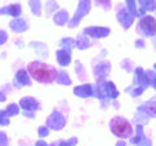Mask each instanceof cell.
Wrapping results in <instances>:
<instances>
[{"label":"cell","mask_w":156,"mask_h":146,"mask_svg":"<svg viewBox=\"0 0 156 146\" xmlns=\"http://www.w3.org/2000/svg\"><path fill=\"white\" fill-rule=\"evenodd\" d=\"M57 57H58V61H60L61 65H68V64H69V61H70L69 53H66V52H64V51L57 52Z\"/></svg>","instance_id":"cell-9"},{"label":"cell","mask_w":156,"mask_h":146,"mask_svg":"<svg viewBox=\"0 0 156 146\" xmlns=\"http://www.w3.org/2000/svg\"><path fill=\"white\" fill-rule=\"evenodd\" d=\"M109 33L108 29H104V27H90V29H86V34H89L91 37H105L107 34Z\"/></svg>","instance_id":"cell-4"},{"label":"cell","mask_w":156,"mask_h":146,"mask_svg":"<svg viewBox=\"0 0 156 146\" xmlns=\"http://www.w3.org/2000/svg\"><path fill=\"white\" fill-rule=\"evenodd\" d=\"M119 18H120V21L122 22L124 27H129L131 24H133V17H131L130 13H128L126 11H121L119 13Z\"/></svg>","instance_id":"cell-5"},{"label":"cell","mask_w":156,"mask_h":146,"mask_svg":"<svg viewBox=\"0 0 156 146\" xmlns=\"http://www.w3.org/2000/svg\"><path fill=\"white\" fill-rule=\"evenodd\" d=\"M37 146H47V145H46L44 142H39V144H38Z\"/></svg>","instance_id":"cell-11"},{"label":"cell","mask_w":156,"mask_h":146,"mask_svg":"<svg viewBox=\"0 0 156 146\" xmlns=\"http://www.w3.org/2000/svg\"><path fill=\"white\" fill-rule=\"evenodd\" d=\"M142 110H144L147 114L152 115L154 118H156V100L154 99V100L148 102V103H146V104L143 106V108H142Z\"/></svg>","instance_id":"cell-8"},{"label":"cell","mask_w":156,"mask_h":146,"mask_svg":"<svg viewBox=\"0 0 156 146\" xmlns=\"http://www.w3.org/2000/svg\"><path fill=\"white\" fill-rule=\"evenodd\" d=\"M76 142H77V141H76V140H72V141H70V142H62V144H61L60 146H73V145H74Z\"/></svg>","instance_id":"cell-10"},{"label":"cell","mask_w":156,"mask_h":146,"mask_svg":"<svg viewBox=\"0 0 156 146\" xmlns=\"http://www.w3.org/2000/svg\"><path fill=\"white\" fill-rule=\"evenodd\" d=\"M109 126H111L112 133L120 138H128L133 133V128H131L130 121H128L124 118H120V116H116V118L112 119Z\"/></svg>","instance_id":"cell-2"},{"label":"cell","mask_w":156,"mask_h":146,"mask_svg":"<svg viewBox=\"0 0 156 146\" xmlns=\"http://www.w3.org/2000/svg\"><path fill=\"white\" fill-rule=\"evenodd\" d=\"M117 146H126L125 144H122V142H120V144H117Z\"/></svg>","instance_id":"cell-12"},{"label":"cell","mask_w":156,"mask_h":146,"mask_svg":"<svg viewBox=\"0 0 156 146\" xmlns=\"http://www.w3.org/2000/svg\"><path fill=\"white\" fill-rule=\"evenodd\" d=\"M74 93L80 97H90L92 94V87H91V85H83V86L76 87Z\"/></svg>","instance_id":"cell-6"},{"label":"cell","mask_w":156,"mask_h":146,"mask_svg":"<svg viewBox=\"0 0 156 146\" xmlns=\"http://www.w3.org/2000/svg\"><path fill=\"white\" fill-rule=\"evenodd\" d=\"M27 73L31 78L43 84H51L57 78V71L55 67L42 61H31L27 65Z\"/></svg>","instance_id":"cell-1"},{"label":"cell","mask_w":156,"mask_h":146,"mask_svg":"<svg viewBox=\"0 0 156 146\" xmlns=\"http://www.w3.org/2000/svg\"><path fill=\"white\" fill-rule=\"evenodd\" d=\"M138 29L142 30V33L144 35H155L156 34V20L152 16H144L142 20L139 21Z\"/></svg>","instance_id":"cell-3"},{"label":"cell","mask_w":156,"mask_h":146,"mask_svg":"<svg viewBox=\"0 0 156 146\" xmlns=\"http://www.w3.org/2000/svg\"><path fill=\"white\" fill-rule=\"evenodd\" d=\"M154 86H155V89H156V76H155V80H154Z\"/></svg>","instance_id":"cell-13"},{"label":"cell","mask_w":156,"mask_h":146,"mask_svg":"<svg viewBox=\"0 0 156 146\" xmlns=\"http://www.w3.org/2000/svg\"><path fill=\"white\" fill-rule=\"evenodd\" d=\"M104 90H105V95L111 97V98H116L117 97V90L115 89V85L112 82H107V84L103 85Z\"/></svg>","instance_id":"cell-7"}]
</instances>
